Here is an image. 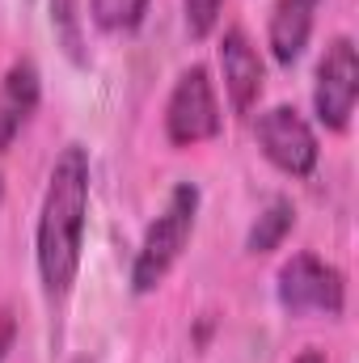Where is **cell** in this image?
I'll list each match as a JSON object with an SVG mask.
<instances>
[{"mask_svg": "<svg viewBox=\"0 0 359 363\" xmlns=\"http://www.w3.org/2000/svg\"><path fill=\"white\" fill-rule=\"evenodd\" d=\"M292 224H296V207H292L287 199H270V207L254 220V228H250V237H245V250H250V254H270V250H279L283 237L292 233Z\"/></svg>", "mask_w": 359, "mask_h": 363, "instance_id": "10", "label": "cell"}, {"mask_svg": "<svg viewBox=\"0 0 359 363\" xmlns=\"http://www.w3.org/2000/svg\"><path fill=\"white\" fill-rule=\"evenodd\" d=\"M38 97H43V81H38V68L30 60H17L4 81H0V152L13 148V140L21 135V127L30 123V114L38 110Z\"/></svg>", "mask_w": 359, "mask_h": 363, "instance_id": "8", "label": "cell"}, {"mask_svg": "<svg viewBox=\"0 0 359 363\" xmlns=\"http://www.w3.org/2000/svg\"><path fill=\"white\" fill-rule=\"evenodd\" d=\"M0 199H4V182H0Z\"/></svg>", "mask_w": 359, "mask_h": 363, "instance_id": "15", "label": "cell"}, {"mask_svg": "<svg viewBox=\"0 0 359 363\" xmlns=\"http://www.w3.org/2000/svg\"><path fill=\"white\" fill-rule=\"evenodd\" d=\"M275 296H279V304L292 317H300V313L343 317V308H347V279H343L338 267L321 262L317 254H292L279 267Z\"/></svg>", "mask_w": 359, "mask_h": 363, "instance_id": "3", "label": "cell"}, {"mask_svg": "<svg viewBox=\"0 0 359 363\" xmlns=\"http://www.w3.org/2000/svg\"><path fill=\"white\" fill-rule=\"evenodd\" d=\"M317 9H321V0H275L270 26H267V43H270V55L283 68L304 55L309 34H313V21H317Z\"/></svg>", "mask_w": 359, "mask_h": 363, "instance_id": "9", "label": "cell"}, {"mask_svg": "<svg viewBox=\"0 0 359 363\" xmlns=\"http://www.w3.org/2000/svg\"><path fill=\"white\" fill-rule=\"evenodd\" d=\"M359 97V55L351 38H334L317 64V85H313V110L321 118L326 131H347L351 114H355Z\"/></svg>", "mask_w": 359, "mask_h": 363, "instance_id": "5", "label": "cell"}, {"mask_svg": "<svg viewBox=\"0 0 359 363\" xmlns=\"http://www.w3.org/2000/svg\"><path fill=\"white\" fill-rule=\"evenodd\" d=\"M148 0H89V17L97 30L106 34H127L144 21Z\"/></svg>", "mask_w": 359, "mask_h": 363, "instance_id": "11", "label": "cell"}, {"mask_svg": "<svg viewBox=\"0 0 359 363\" xmlns=\"http://www.w3.org/2000/svg\"><path fill=\"white\" fill-rule=\"evenodd\" d=\"M258 148L267 152V161L275 169H283L287 178H309L317 169V135L313 127L304 123L300 110L292 106H275L258 118Z\"/></svg>", "mask_w": 359, "mask_h": 363, "instance_id": "6", "label": "cell"}, {"mask_svg": "<svg viewBox=\"0 0 359 363\" xmlns=\"http://www.w3.org/2000/svg\"><path fill=\"white\" fill-rule=\"evenodd\" d=\"M220 72H224V89L237 114H250L263 97V60L254 51V43L245 38V30H228L220 38Z\"/></svg>", "mask_w": 359, "mask_h": 363, "instance_id": "7", "label": "cell"}, {"mask_svg": "<svg viewBox=\"0 0 359 363\" xmlns=\"http://www.w3.org/2000/svg\"><path fill=\"white\" fill-rule=\"evenodd\" d=\"M182 9H186V30H190V38H207V34L216 30L220 13H224V0H182Z\"/></svg>", "mask_w": 359, "mask_h": 363, "instance_id": "12", "label": "cell"}, {"mask_svg": "<svg viewBox=\"0 0 359 363\" xmlns=\"http://www.w3.org/2000/svg\"><path fill=\"white\" fill-rule=\"evenodd\" d=\"M296 363H326V355H321V351H304Z\"/></svg>", "mask_w": 359, "mask_h": 363, "instance_id": "14", "label": "cell"}, {"mask_svg": "<svg viewBox=\"0 0 359 363\" xmlns=\"http://www.w3.org/2000/svg\"><path fill=\"white\" fill-rule=\"evenodd\" d=\"M85 216H89V152L81 144H68L47 178L38 233H34V258L51 300H64L81 271L85 250Z\"/></svg>", "mask_w": 359, "mask_h": 363, "instance_id": "1", "label": "cell"}, {"mask_svg": "<svg viewBox=\"0 0 359 363\" xmlns=\"http://www.w3.org/2000/svg\"><path fill=\"white\" fill-rule=\"evenodd\" d=\"M13 338H17V317H13L9 308H0V363L13 351Z\"/></svg>", "mask_w": 359, "mask_h": 363, "instance_id": "13", "label": "cell"}, {"mask_svg": "<svg viewBox=\"0 0 359 363\" xmlns=\"http://www.w3.org/2000/svg\"><path fill=\"white\" fill-rule=\"evenodd\" d=\"M194 216H199V186L182 182V186H174L165 211L148 224V233L136 250V262H131V291L136 296H148L157 283H165V274L174 271L182 250L190 245Z\"/></svg>", "mask_w": 359, "mask_h": 363, "instance_id": "2", "label": "cell"}, {"mask_svg": "<svg viewBox=\"0 0 359 363\" xmlns=\"http://www.w3.org/2000/svg\"><path fill=\"white\" fill-rule=\"evenodd\" d=\"M165 135L174 148H190V144L220 135V101L211 89V72L203 64L186 68L178 77L170 106H165Z\"/></svg>", "mask_w": 359, "mask_h": 363, "instance_id": "4", "label": "cell"}]
</instances>
